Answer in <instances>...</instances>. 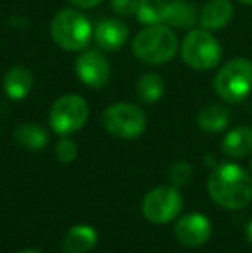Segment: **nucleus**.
I'll return each mask as SVG.
<instances>
[{"mask_svg": "<svg viewBox=\"0 0 252 253\" xmlns=\"http://www.w3.org/2000/svg\"><path fill=\"white\" fill-rule=\"evenodd\" d=\"M17 253H42V252L40 250H33V248H28V250H21Z\"/></svg>", "mask_w": 252, "mask_h": 253, "instance_id": "nucleus-26", "label": "nucleus"}, {"mask_svg": "<svg viewBox=\"0 0 252 253\" xmlns=\"http://www.w3.org/2000/svg\"><path fill=\"white\" fill-rule=\"evenodd\" d=\"M50 35L64 50L78 52L87 48L94 37V28L87 16L73 9H64L50 23Z\"/></svg>", "mask_w": 252, "mask_h": 253, "instance_id": "nucleus-4", "label": "nucleus"}, {"mask_svg": "<svg viewBox=\"0 0 252 253\" xmlns=\"http://www.w3.org/2000/svg\"><path fill=\"white\" fill-rule=\"evenodd\" d=\"M137 93L144 102L155 103L164 95V80L155 73L144 74L137 83Z\"/></svg>", "mask_w": 252, "mask_h": 253, "instance_id": "nucleus-19", "label": "nucleus"}, {"mask_svg": "<svg viewBox=\"0 0 252 253\" xmlns=\"http://www.w3.org/2000/svg\"><path fill=\"white\" fill-rule=\"evenodd\" d=\"M88 119V103L80 95H64L54 102L49 114L50 127L61 136H67L85 126Z\"/></svg>", "mask_w": 252, "mask_h": 253, "instance_id": "nucleus-7", "label": "nucleus"}, {"mask_svg": "<svg viewBox=\"0 0 252 253\" xmlns=\"http://www.w3.org/2000/svg\"><path fill=\"white\" fill-rule=\"evenodd\" d=\"M14 138L19 147L26 148V150L37 152L47 147L49 143V134L42 126L35 123H24L19 124L14 131Z\"/></svg>", "mask_w": 252, "mask_h": 253, "instance_id": "nucleus-18", "label": "nucleus"}, {"mask_svg": "<svg viewBox=\"0 0 252 253\" xmlns=\"http://www.w3.org/2000/svg\"><path fill=\"white\" fill-rule=\"evenodd\" d=\"M137 59L147 64H166L178 52V38L169 26L155 24L142 30L131 43Z\"/></svg>", "mask_w": 252, "mask_h": 253, "instance_id": "nucleus-2", "label": "nucleus"}, {"mask_svg": "<svg viewBox=\"0 0 252 253\" xmlns=\"http://www.w3.org/2000/svg\"><path fill=\"white\" fill-rule=\"evenodd\" d=\"M199 23L197 9L187 0H166L162 24L180 30H192Z\"/></svg>", "mask_w": 252, "mask_h": 253, "instance_id": "nucleus-13", "label": "nucleus"}, {"mask_svg": "<svg viewBox=\"0 0 252 253\" xmlns=\"http://www.w3.org/2000/svg\"><path fill=\"white\" fill-rule=\"evenodd\" d=\"M246 238H247V241L252 245V220L249 224H247V229H246Z\"/></svg>", "mask_w": 252, "mask_h": 253, "instance_id": "nucleus-25", "label": "nucleus"}, {"mask_svg": "<svg viewBox=\"0 0 252 253\" xmlns=\"http://www.w3.org/2000/svg\"><path fill=\"white\" fill-rule=\"evenodd\" d=\"M182 59L195 71L214 69L223 57L218 38L207 30H190L182 42Z\"/></svg>", "mask_w": 252, "mask_h": 253, "instance_id": "nucleus-5", "label": "nucleus"}, {"mask_svg": "<svg viewBox=\"0 0 252 253\" xmlns=\"http://www.w3.org/2000/svg\"><path fill=\"white\" fill-rule=\"evenodd\" d=\"M251 170H252V160H251Z\"/></svg>", "mask_w": 252, "mask_h": 253, "instance_id": "nucleus-28", "label": "nucleus"}, {"mask_svg": "<svg viewBox=\"0 0 252 253\" xmlns=\"http://www.w3.org/2000/svg\"><path fill=\"white\" fill-rule=\"evenodd\" d=\"M69 2L76 7H81V9H92V7L99 5L102 0H69Z\"/></svg>", "mask_w": 252, "mask_h": 253, "instance_id": "nucleus-24", "label": "nucleus"}, {"mask_svg": "<svg viewBox=\"0 0 252 253\" xmlns=\"http://www.w3.org/2000/svg\"><path fill=\"white\" fill-rule=\"evenodd\" d=\"M95 43L104 50H119L128 40V26L119 19H102L94 30Z\"/></svg>", "mask_w": 252, "mask_h": 253, "instance_id": "nucleus-12", "label": "nucleus"}, {"mask_svg": "<svg viewBox=\"0 0 252 253\" xmlns=\"http://www.w3.org/2000/svg\"><path fill=\"white\" fill-rule=\"evenodd\" d=\"M33 88V74L28 67H10L3 76V90L10 100H23L30 95Z\"/></svg>", "mask_w": 252, "mask_h": 253, "instance_id": "nucleus-15", "label": "nucleus"}, {"mask_svg": "<svg viewBox=\"0 0 252 253\" xmlns=\"http://www.w3.org/2000/svg\"><path fill=\"white\" fill-rule=\"evenodd\" d=\"M76 74L88 88H102L111 76V66L107 59L97 50H88L76 59Z\"/></svg>", "mask_w": 252, "mask_h": 253, "instance_id": "nucleus-10", "label": "nucleus"}, {"mask_svg": "<svg viewBox=\"0 0 252 253\" xmlns=\"http://www.w3.org/2000/svg\"><path fill=\"white\" fill-rule=\"evenodd\" d=\"M211 220L201 212H192L180 217L175 226V234L183 247L197 248L202 247L211 238Z\"/></svg>", "mask_w": 252, "mask_h": 253, "instance_id": "nucleus-9", "label": "nucleus"}, {"mask_svg": "<svg viewBox=\"0 0 252 253\" xmlns=\"http://www.w3.org/2000/svg\"><path fill=\"white\" fill-rule=\"evenodd\" d=\"M97 231L88 224L73 226L62 240L64 253H87L97 245Z\"/></svg>", "mask_w": 252, "mask_h": 253, "instance_id": "nucleus-16", "label": "nucleus"}, {"mask_svg": "<svg viewBox=\"0 0 252 253\" xmlns=\"http://www.w3.org/2000/svg\"><path fill=\"white\" fill-rule=\"evenodd\" d=\"M55 155L61 160L62 164H71L78 155V147L73 140H69L67 136H62L57 141V147H55Z\"/></svg>", "mask_w": 252, "mask_h": 253, "instance_id": "nucleus-21", "label": "nucleus"}, {"mask_svg": "<svg viewBox=\"0 0 252 253\" xmlns=\"http://www.w3.org/2000/svg\"><path fill=\"white\" fill-rule=\"evenodd\" d=\"M233 14H235V7L232 0H209L199 12V24L202 30L214 33L232 23Z\"/></svg>", "mask_w": 252, "mask_h": 253, "instance_id": "nucleus-11", "label": "nucleus"}, {"mask_svg": "<svg viewBox=\"0 0 252 253\" xmlns=\"http://www.w3.org/2000/svg\"><path fill=\"white\" fill-rule=\"evenodd\" d=\"M214 91L226 103H240L252 93V60L237 57L219 67L212 81Z\"/></svg>", "mask_w": 252, "mask_h": 253, "instance_id": "nucleus-3", "label": "nucleus"}, {"mask_svg": "<svg viewBox=\"0 0 252 253\" xmlns=\"http://www.w3.org/2000/svg\"><path fill=\"white\" fill-rule=\"evenodd\" d=\"M140 0H111V7L119 16H133L137 14Z\"/></svg>", "mask_w": 252, "mask_h": 253, "instance_id": "nucleus-23", "label": "nucleus"}, {"mask_svg": "<svg viewBox=\"0 0 252 253\" xmlns=\"http://www.w3.org/2000/svg\"><path fill=\"white\" fill-rule=\"evenodd\" d=\"M235 2L242 3V5H252V0H235Z\"/></svg>", "mask_w": 252, "mask_h": 253, "instance_id": "nucleus-27", "label": "nucleus"}, {"mask_svg": "<svg viewBox=\"0 0 252 253\" xmlns=\"http://www.w3.org/2000/svg\"><path fill=\"white\" fill-rule=\"evenodd\" d=\"M183 209V197L176 186H157L149 191L142 203L145 219L154 224L173 220Z\"/></svg>", "mask_w": 252, "mask_h": 253, "instance_id": "nucleus-8", "label": "nucleus"}, {"mask_svg": "<svg viewBox=\"0 0 252 253\" xmlns=\"http://www.w3.org/2000/svg\"><path fill=\"white\" fill-rule=\"evenodd\" d=\"M164 5H166V0H140L137 9L138 21L142 24H147V26L162 24Z\"/></svg>", "mask_w": 252, "mask_h": 253, "instance_id": "nucleus-20", "label": "nucleus"}, {"mask_svg": "<svg viewBox=\"0 0 252 253\" xmlns=\"http://www.w3.org/2000/svg\"><path fill=\"white\" fill-rule=\"evenodd\" d=\"M221 150L230 159H244L252 153V127L237 126L225 134Z\"/></svg>", "mask_w": 252, "mask_h": 253, "instance_id": "nucleus-14", "label": "nucleus"}, {"mask_svg": "<svg viewBox=\"0 0 252 253\" xmlns=\"http://www.w3.org/2000/svg\"><path fill=\"white\" fill-rule=\"evenodd\" d=\"M232 123V112L230 109L218 103H211L205 105L204 109L199 112L197 116V124L202 131L205 133H221Z\"/></svg>", "mask_w": 252, "mask_h": 253, "instance_id": "nucleus-17", "label": "nucleus"}, {"mask_svg": "<svg viewBox=\"0 0 252 253\" xmlns=\"http://www.w3.org/2000/svg\"><path fill=\"white\" fill-rule=\"evenodd\" d=\"M207 191L223 209L242 210L252 200V177L239 164H221L209 176Z\"/></svg>", "mask_w": 252, "mask_h": 253, "instance_id": "nucleus-1", "label": "nucleus"}, {"mask_svg": "<svg viewBox=\"0 0 252 253\" xmlns=\"http://www.w3.org/2000/svg\"><path fill=\"white\" fill-rule=\"evenodd\" d=\"M102 124H104L105 131H109L112 136L123 138V140H133L145 131L147 117L140 107L121 102L114 103L104 110Z\"/></svg>", "mask_w": 252, "mask_h": 253, "instance_id": "nucleus-6", "label": "nucleus"}, {"mask_svg": "<svg viewBox=\"0 0 252 253\" xmlns=\"http://www.w3.org/2000/svg\"><path fill=\"white\" fill-rule=\"evenodd\" d=\"M192 177V167L189 162H176L171 167V172H169V179H171L173 186L180 188L183 184H187Z\"/></svg>", "mask_w": 252, "mask_h": 253, "instance_id": "nucleus-22", "label": "nucleus"}]
</instances>
